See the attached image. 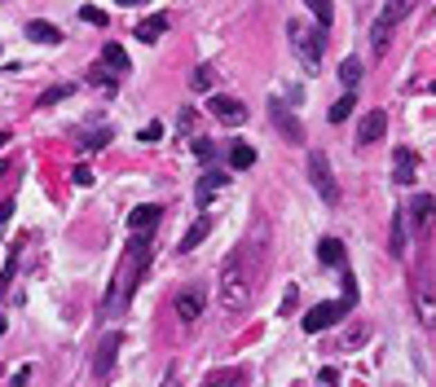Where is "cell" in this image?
<instances>
[{
	"mask_svg": "<svg viewBox=\"0 0 436 387\" xmlns=\"http://www.w3.org/2000/svg\"><path fill=\"white\" fill-rule=\"evenodd\" d=\"M150 234H132V242L124 247V260H119V269H115V282L111 290H106V312H124L128 308V299H132V290H137L141 282V273L150 269Z\"/></svg>",
	"mask_w": 436,
	"mask_h": 387,
	"instance_id": "1",
	"label": "cell"
},
{
	"mask_svg": "<svg viewBox=\"0 0 436 387\" xmlns=\"http://www.w3.org/2000/svg\"><path fill=\"white\" fill-rule=\"evenodd\" d=\"M251 290H256V273H251V264L242 251H234L225 264H221V282H216V299H221V308L229 317H238V312H247L251 304Z\"/></svg>",
	"mask_w": 436,
	"mask_h": 387,
	"instance_id": "2",
	"label": "cell"
},
{
	"mask_svg": "<svg viewBox=\"0 0 436 387\" xmlns=\"http://www.w3.org/2000/svg\"><path fill=\"white\" fill-rule=\"evenodd\" d=\"M287 40H291V48H296L300 66H305L309 75H318V66H322V44H326V31L318 27V22H300V18H291V22H287Z\"/></svg>",
	"mask_w": 436,
	"mask_h": 387,
	"instance_id": "3",
	"label": "cell"
},
{
	"mask_svg": "<svg viewBox=\"0 0 436 387\" xmlns=\"http://www.w3.org/2000/svg\"><path fill=\"white\" fill-rule=\"evenodd\" d=\"M410 9H415V0H388V5H383V14L374 18V27H370V48H374V57H383V53H388L397 22H401Z\"/></svg>",
	"mask_w": 436,
	"mask_h": 387,
	"instance_id": "4",
	"label": "cell"
},
{
	"mask_svg": "<svg viewBox=\"0 0 436 387\" xmlns=\"http://www.w3.org/2000/svg\"><path fill=\"white\" fill-rule=\"evenodd\" d=\"M309 180H313V189L326 198V207H339V185H335V172H331V163H326L322 150L309 154Z\"/></svg>",
	"mask_w": 436,
	"mask_h": 387,
	"instance_id": "5",
	"label": "cell"
},
{
	"mask_svg": "<svg viewBox=\"0 0 436 387\" xmlns=\"http://www.w3.org/2000/svg\"><path fill=\"white\" fill-rule=\"evenodd\" d=\"M353 308V304H344V299H326V304H318V308H309V317H305V330L309 334H322V330H331V325L344 317V312Z\"/></svg>",
	"mask_w": 436,
	"mask_h": 387,
	"instance_id": "6",
	"label": "cell"
},
{
	"mask_svg": "<svg viewBox=\"0 0 436 387\" xmlns=\"http://www.w3.org/2000/svg\"><path fill=\"white\" fill-rule=\"evenodd\" d=\"M176 317H181V325H194V321H199L203 317V286H185V290H181V295H176Z\"/></svg>",
	"mask_w": 436,
	"mask_h": 387,
	"instance_id": "7",
	"label": "cell"
},
{
	"mask_svg": "<svg viewBox=\"0 0 436 387\" xmlns=\"http://www.w3.org/2000/svg\"><path fill=\"white\" fill-rule=\"evenodd\" d=\"M208 111L221 119V124H234V128H238V124H247V106H242L238 97H221V93H216L212 102H208Z\"/></svg>",
	"mask_w": 436,
	"mask_h": 387,
	"instance_id": "8",
	"label": "cell"
},
{
	"mask_svg": "<svg viewBox=\"0 0 436 387\" xmlns=\"http://www.w3.org/2000/svg\"><path fill=\"white\" fill-rule=\"evenodd\" d=\"M225 185H229V176L221 172V167H208V172L199 176V185H194V202H199V207H208V202H212Z\"/></svg>",
	"mask_w": 436,
	"mask_h": 387,
	"instance_id": "9",
	"label": "cell"
},
{
	"mask_svg": "<svg viewBox=\"0 0 436 387\" xmlns=\"http://www.w3.org/2000/svg\"><path fill=\"white\" fill-rule=\"evenodd\" d=\"M269 119L278 124V132H282V137H287L291 145H300V141H305V124H300L296 115H287V106H282V102H269Z\"/></svg>",
	"mask_w": 436,
	"mask_h": 387,
	"instance_id": "10",
	"label": "cell"
},
{
	"mask_svg": "<svg viewBox=\"0 0 436 387\" xmlns=\"http://www.w3.org/2000/svg\"><path fill=\"white\" fill-rule=\"evenodd\" d=\"M392 180H397V185H415V180H419V154L410 150V145L397 150V159H392Z\"/></svg>",
	"mask_w": 436,
	"mask_h": 387,
	"instance_id": "11",
	"label": "cell"
},
{
	"mask_svg": "<svg viewBox=\"0 0 436 387\" xmlns=\"http://www.w3.org/2000/svg\"><path fill=\"white\" fill-rule=\"evenodd\" d=\"M119 343H124L119 334H106V339H102V348H97V357H93V370H97V379H106V374H111L115 357H119Z\"/></svg>",
	"mask_w": 436,
	"mask_h": 387,
	"instance_id": "12",
	"label": "cell"
},
{
	"mask_svg": "<svg viewBox=\"0 0 436 387\" xmlns=\"http://www.w3.org/2000/svg\"><path fill=\"white\" fill-rule=\"evenodd\" d=\"M383 132H388V115L383 111H370L366 119H361V128H357V141L361 145H374V141H383Z\"/></svg>",
	"mask_w": 436,
	"mask_h": 387,
	"instance_id": "13",
	"label": "cell"
},
{
	"mask_svg": "<svg viewBox=\"0 0 436 387\" xmlns=\"http://www.w3.org/2000/svg\"><path fill=\"white\" fill-rule=\"evenodd\" d=\"M159 216H163V207H154V202H145V207H137L128 216V229L132 234H154V225H159Z\"/></svg>",
	"mask_w": 436,
	"mask_h": 387,
	"instance_id": "14",
	"label": "cell"
},
{
	"mask_svg": "<svg viewBox=\"0 0 436 387\" xmlns=\"http://www.w3.org/2000/svg\"><path fill=\"white\" fill-rule=\"evenodd\" d=\"M406 211H410V225H415V229H428L432 216H436V198H432V194H419Z\"/></svg>",
	"mask_w": 436,
	"mask_h": 387,
	"instance_id": "15",
	"label": "cell"
},
{
	"mask_svg": "<svg viewBox=\"0 0 436 387\" xmlns=\"http://www.w3.org/2000/svg\"><path fill=\"white\" fill-rule=\"evenodd\" d=\"M167 27H172V22H167V14H150L145 22H137V40H141V44H154Z\"/></svg>",
	"mask_w": 436,
	"mask_h": 387,
	"instance_id": "16",
	"label": "cell"
},
{
	"mask_svg": "<svg viewBox=\"0 0 436 387\" xmlns=\"http://www.w3.org/2000/svg\"><path fill=\"white\" fill-rule=\"evenodd\" d=\"M208 234H212V216H208V211H203V216H199V220H194V225L185 229V238H181V256H185V251H194V247H199V242H203V238H208Z\"/></svg>",
	"mask_w": 436,
	"mask_h": 387,
	"instance_id": "17",
	"label": "cell"
},
{
	"mask_svg": "<svg viewBox=\"0 0 436 387\" xmlns=\"http://www.w3.org/2000/svg\"><path fill=\"white\" fill-rule=\"evenodd\" d=\"M318 260L326 264V269H344V242H339V238H322L318 242Z\"/></svg>",
	"mask_w": 436,
	"mask_h": 387,
	"instance_id": "18",
	"label": "cell"
},
{
	"mask_svg": "<svg viewBox=\"0 0 436 387\" xmlns=\"http://www.w3.org/2000/svg\"><path fill=\"white\" fill-rule=\"evenodd\" d=\"M27 40H35V44H62V31L53 27V22H27Z\"/></svg>",
	"mask_w": 436,
	"mask_h": 387,
	"instance_id": "19",
	"label": "cell"
},
{
	"mask_svg": "<svg viewBox=\"0 0 436 387\" xmlns=\"http://www.w3.org/2000/svg\"><path fill=\"white\" fill-rule=\"evenodd\" d=\"M229 167H234V172H247V167H256V150H251L247 141H234V145H229Z\"/></svg>",
	"mask_w": 436,
	"mask_h": 387,
	"instance_id": "20",
	"label": "cell"
},
{
	"mask_svg": "<svg viewBox=\"0 0 436 387\" xmlns=\"http://www.w3.org/2000/svg\"><path fill=\"white\" fill-rule=\"evenodd\" d=\"M84 79H89V84H97V88H106V93H115V88H119V75H115V70L106 66V62L89 66V75H84Z\"/></svg>",
	"mask_w": 436,
	"mask_h": 387,
	"instance_id": "21",
	"label": "cell"
},
{
	"mask_svg": "<svg viewBox=\"0 0 436 387\" xmlns=\"http://www.w3.org/2000/svg\"><path fill=\"white\" fill-rule=\"evenodd\" d=\"M415 308H419V321L432 330V325H436V299L428 295V290H415Z\"/></svg>",
	"mask_w": 436,
	"mask_h": 387,
	"instance_id": "22",
	"label": "cell"
},
{
	"mask_svg": "<svg viewBox=\"0 0 436 387\" xmlns=\"http://www.w3.org/2000/svg\"><path fill=\"white\" fill-rule=\"evenodd\" d=\"M339 79H344V93H357V84H361V62H357V57H344Z\"/></svg>",
	"mask_w": 436,
	"mask_h": 387,
	"instance_id": "23",
	"label": "cell"
},
{
	"mask_svg": "<svg viewBox=\"0 0 436 387\" xmlns=\"http://www.w3.org/2000/svg\"><path fill=\"white\" fill-rule=\"evenodd\" d=\"M242 383H247V374H242V370H216L203 387H242Z\"/></svg>",
	"mask_w": 436,
	"mask_h": 387,
	"instance_id": "24",
	"label": "cell"
},
{
	"mask_svg": "<svg viewBox=\"0 0 436 387\" xmlns=\"http://www.w3.org/2000/svg\"><path fill=\"white\" fill-rule=\"evenodd\" d=\"M102 62H106V66H111L115 75H119V70H128V53H124V48H119V44L111 40V44L102 48Z\"/></svg>",
	"mask_w": 436,
	"mask_h": 387,
	"instance_id": "25",
	"label": "cell"
},
{
	"mask_svg": "<svg viewBox=\"0 0 436 387\" xmlns=\"http://www.w3.org/2000/svg\"><path fill=\"white\" fill-rule=\"evenodd\" d=\"M353 106H357V93H344V97L331 106V124H344V119L353 115Z\"/></svg>",
	"mask_w": 436,
	"mask_h": 387,
	"instance_id": "26",
	"label": "cell"
},
{
	"mask_svg": "<svg viewBox=\"0 0 436 387\" xmlns=\"http://www.w3.org/2000/svg\"><path fill=\"white\" fill-rule=\"evenodd\" d=\"M71 93H75V84H53V88L40 93V106H57V102H66Z\"/></svg>",
	"mask_w": 436,
	"mask_h": 387,
	"instance_id": "27",
	"label": "cell"
},
{
	"mask_svg": "<svg viewBox=\"0 0 436 387\" xmlns=\"http://www.w3.org/2000/svg\"><path fill=\"white\" fill-rule=\"evenodd\" d=\"M305 5L313 9V18H318V27L326 31L331 27V18H335V9H331V0H305Z\"/></svg>",
	"mask_w": 436,
	"mask_h": 387,
	"instance_id": "28",
	"label": "cell"
},
{
	"mask_svg": "<svg viewBox=\"0 0 436 387\" xmlns=\"http://www.w3.org/2000/svg\"><path fill=\"white\" fill-rule=\"evenodd\" d=\"M388 251H392V256H406V220H401V216L392 220V238H388Z\"/></svg>",
	"mask_w": 436,
	"mask_h": 387,
	"instance_id": "29",
	"label": "cell"
},
{
	"mask_svg": "<svg viewBox=\"0 0 436 387\" xmlns=\"http://www.w3.org/2000/svg\"><path fill=\"white\" fill-rule=\"evenodd\" d=\"M212 84H216V66H212V62H203L199 70H194V88H199V93H208Z\"/></svg>",
	"mask_w": 436,
	"mask_h": 387,
	"instance_id": "30",
	"label": "cell"
},
{
	"mask_svg": "<svg viewBox=\"0 0 436 387\" xmlns=\"http://www.w3.org/2000/svg\"><path fill=\"white\" fill-rule=\"evenodd\" d=\"M80 22H89V27H106V22H111V18H106V14H102V9H93V5H84V9H80Z\"/></svg>",
	"mask_w": 436,
	"mask_h": 387,
	"instance_id": "31",
	"label": "cell"
},
{
	"mask_svg": "<svg viewBox=\"0 0 436 387\" xmlns=\"http://www.w3.org/2000/svg\"><path fill=\"white\" fill-rule=\"evenodd\" d=\"M159 137H163V124H145V128L137 132V141H141V145H154Z\"/></svg>",
	"mask_w": 436,
	"mask_h": 387,
	"instance_id": "32",
	"label": "cell"
},
{
	"mask_svg": "<svg viewBox=\"0 0 436 387\" xmlns=\"http://www.w3.org/2000/svg\"><path fill=\"white\" fill-rule=\"evenodd\" d=\"M71 185H75V189H89V185H93V172H89V167L80 163L75 172H71Z\"/></svg>",
	"mask_w": 436,
	"mask_h": 387,
	"instance_id": "33",
	"label": "cell"
},
{
	"mask_svg": "<svg viewBox=\"0 0 436 387\" xmlns=\"http://www.w3.org/2000/svg\"><path fill=\"white\" fill-rule=\"evenodd\" d=\"M194 154H199V159H203V163H212V159H216V145L199 137V141H194Z\"/></svg>",
	"mask_w": 436,
	"mask_h": 387,
	"instance_id": "34",
	"label": "cell"
},
{
	"mask_svg": "<svg viewBox=\"0 0 436 387\" xmlns=\"http://www.w3.org/2000/svg\"><path fill=\"white\" fill-rule=\"evenodd\" d=\"M106 141H111V132H93V137H84V150H102Z\"/></svg>",
	"mask_w": 436,
	"mask_h": 387,
	"instance_id": "35",
	"label": "cell"
},
{
	"mask_svg": "<svg viewBox=\"0 0 436 387\" xmlns=\"http://www.w3.org/2000/svg\"><path fill=\"white\" fill-rule=\"evenodd\" d=\"M31 374H35L31 366H22V370H14V379H9V387H27V383H31Z\"/></svg>",
	"mask_w": 436,
	"mask_h": 387,
	"instance_id": "36",
	"label": "cell"
},
{
	"mask_svg": "<svg viewBox=\"0 0 436 387\" xmlns=\"http://www.w3.org/2000/svg\"><path fill=\"white\" fill-rule=\"evenodd\" d=\"M339 383V370H331V366H326L322 374H318V387H335Z\"/></svg>",
	"mask_w": 436,
	"mask_h": 387,
	"instance_id": "37",
	"label": "cell"
},
{
	"mask_svg": "<svg viewBox=\"0 0 436 387\" xmlns=\"http://www.w3.org/2000/svg\"><path fill=\"white\" fill-rule=\"evenodd\" d=\"M163 387H181V366H172V370H167V379H163Z\"/></svg>",
	"mask_w": 436,
	"mask_h": 387,
	"instance_id": "38",
	"label": "cell"
},
{
	"mask_svg": "<svg viewBox=\"0 0 436 387\" xmlns=\"http://www.w3.org/2000/svg\"><path fill=\"white\" fill-rule=\"evenodd\" d=\"M9 216H14V202H0V225H5Z\"/></svg>",
	"mask_w": 436,
	"mask_h": 387,
	"instance_id": "39",
	"label": "cell"
},
{
	"mask_svg": "<svg viewBox=\"0 0 436 387\" xmlns=\"http://www.w3.org/2000/svg\"><path fill=\"white\" fill-rule=\"evenodd\" d=\"M9 172V159H0V176H5Z\"/></svg>",
	"mask_w": 436,
	"mask_h": 387,
	"instance_id": "40",
	"label": "cell"
},
{
	"mask_svg": "<svg viewBox=\"0 0 436 387\" xmlns=\"http://www.w3.org/2000/svg\"><path fill=\"white\" fill-rule=\"evenodd\" d=\"M119 5H141V0H119Z\"/></svg>",
	"mask_w": 436,
	"mask_h": 387,
	"instance_id": "41",
	"label": "cell"
},
{
	"mask_svg": "<svg viewBox=\"0 0 436 387\" xmlns=\"http://www.w3.org/2000/svg\"><path fill=\"white\" fill-rule=\"evenodd\" d=\"M5 141H9V132H0V145H5Z\"/></svg>",
	"mask_w": 436,
	"mask_h": 387,
	"instance_id": "42",
	"label": "cell"
},
{
	"mask_svg": "<svg viewBox=\"0 0 436 387\" xmlns=\"http://www.w3.org/2000/svg\"><path fill=\"white\" fill-rule=\"evenodd\" d=\"M0 334H5V317H0Z\"/></svg>",
	"mask_w": 436,
	"mask_h": 387,
	"instance_id": "43",
	"label": "cell"
}]
</instances>
